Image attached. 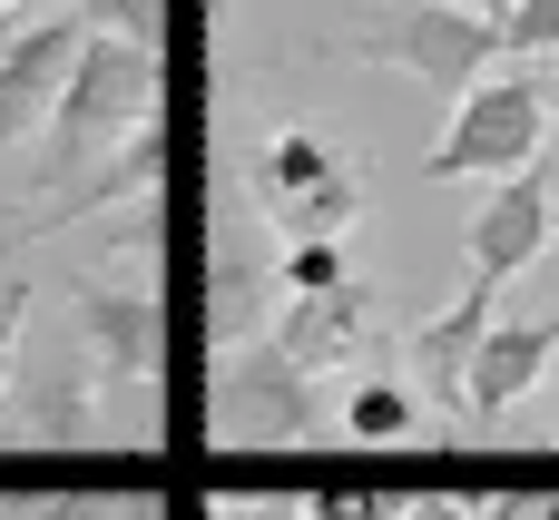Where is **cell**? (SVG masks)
<instances>
[{"label": "cell", "instance_id": "6da1fadb", "mask_svg": "<svg viewBox=\"0 0 559 520\" xmlns=\"http://www.w3.org/2000/svg\"><path fill=\"white\" fill-rule=\"evenodd\" d=\"M167 108V59L157 49H138V39H108V29H88L79 39V69H69V88H59V108H49V187H69L88 157H108L128 128H147Z\"/></svg>", "mask_w": 559, "mask_h": 520}, {"label": "cell", "instance_id": "7a4b0ae2", "mask_svg": "<svg viewBox=\"0 0 559 520\" xmlns=\"http://www.w3.org/2000/svg\"><path fill=\"white\" fill-rule=\"evenodd\" d=\"M344 59H364V69H403V79L462 98L472 79H491V59H501V20L452 10V0H393V10H373V20L344 39Z\"/></svg>", "mask_w": 559, "mask_h": 520}, {"label": "cell", "instance_id": "3957f363", "mask_svg": "<svg viewBox=\"0 0 559 520\" xmlns=\"http://www.w3.org/2000/svg\"><path fill=\"white\" fill-rule=\"evenodd\" d=\"M314 374L275 344V334H255V344H226L216 354V374H206V433L226 442V452H275V442H305L314 433Z\"/></svg>", "mask_w": 559, "mask_h": 520}, {"label": "cell", "instance_id": "277c9868", "mask_svg": "<svg viewBox=\"0 0 559 520\" xmlns=\"http://www.w3.org/2000/svg\"><path fill=\"white\" fill-rule=\"evenodd\" d=\"M540 157H550V98H540V79L501 69V79H472L452 98V128L432 138L423 177L452 187V177H511V167H540Z\"/></svg>", "mask_w": 559, "mask_h": 520}, {"label": "cell", "instance_id": "5b68a950", "mask_svg": "<svg viewBox=\"0 0 559 520\" xmlns=\"http://www.w3.org/2000/svg\"><path fill=\"white\" fill-rule=\"evenodd\" d=\"M108 383H98V364H88V344L59 324V344H29V324H20V364H10V393H0V433L20 442V452H79V442H108V403H98Z\"/></svg>", "mask_w": 559, "mask_h": 520}, {"label": "cell", "instance_id": "8992f818", "mask_svg": "<svg viewBox=\"0 0 559 520\" xmlns=\"http://www.w3.org/2000/svg\"><path fill=\"white\" fill-rule=\"evenodd\" d=\"M69 334L88 344V364H98L108 393H147L157 403V374H167V305H157V285L79 275L69 285Z\"/></svg>", "mask_w": 559, "mask_h": 520}, {"label": "cell", "instance_id": "52a82bcc", "mask_svg": "<svg viewBox=\"0 0 559 520\" xmlns=\"http://www.w3.org/2000/svg\"><path fill=\"white\" fill-rule=\"evenodd\" d=\"M275 305H285V285H275V226L216 216V236H206V334H216V354L255 344L275 324Z\"/></svg>", "mask_w": 559, "mask_h": 520}, {"label": "cell", "instance_id": "ba28073f", "mask_svg": "<svg viewBox=\"0 0 559 520\" xmlns=\"http://www.w3.org/2000/svg\"><path fill=\"white\" fill-rule=\"evenodd\" d=\"M550 167H511V177H491V197L472 206V236H462V256H472V275L481 285H511L540 246H550Z\"/></svg>", "mask_w": 559, "mask_h": 520}, {"label": "cell", "instance_id": "9c48e42d", "mask_svg": "<svg viewBox=\"0 0 559 520\" xmlns=\"http://www.w3.org/2000/svg\"><path fill=\"white\" fill-rule=\"evenodd\" d=\"M265 334H275V344L324 383V374H344V364L373 344V285H364V275H344V285H314V295H285Z\"/></svg>", "mask_w": 559, "mask_h": 520}, {"label": "cell", "instance_id": "30bf717a", "mask_svg": "<svg viewBox=\"0 0 559 520\" xmlns=\"http://www.w3.org/2000/svg\"><path fill=\"white\" fill-rule=\"evenodd\" d=\"M157 177H167V118H147V128H128L108 157H88L69 187H49L59 206H39L20 236H49V226H69V216H108V206H138V197H157Z\"/></svg>", "mask_w": 559, "mask_h": 520}, {"label": "cell", "instance_id": "8fae6325", "mask_svg": "<svg viewBox=\"0 0 559 520\" xmlns=\"http://www.w3.org/2000/svg\"><path fill=\"white\" fill-rule=\"evenodd\" d=\"M79 39H88L79 20H39V29H20L0 49V147H20V138L49 128V108H59L69 69H79Z\"/></svg>", "mask_w": 559, "mask_h": 520}, {"label": "cell", "instance_id": "7c38bea8", "mask_svg": "<svg viewBox=\"0 0 559 520\" xmlns=\"http://www.w3.org/2000/svg\"><path fill=\"white\" fill-rule=\"evenodd\" d=\"M550 354H559V315L491 324V334H481V354H472V374H462V413H472V423H501L511 403H531V393H540Z\"/></svg>", "mask_w": 559, "mask_h": 520}, {"label": "cell", "instance_id": "4fadbf2b", "mask_svg": "<svg viewBox=\"0 0 559 520\" xmlns=\"http://www.w3.org/2000/svg\"><path fill=\"white\" fill-rule=\"evenodd\" d=\"M491 324H501V285H481V275H472L442 315H423V324H413V344H403V354H413V374H423V393H432L442 413H462V374H472V354H481V334H491Z\"/></svg>", "mask_w": 559, "mask_h": 520}, {"label": "cell", "instance_id": "5bb4252c", "mask_svg": "<svg viewBox=\"0 0 559 520\" xmlns=\"http://www.w3.org/2000/svg\"><path fill=\"white\" fill-rule=\"evenodd\" d=\"M344 167V147L324 138V128H275L265 147H255V216H275V206H295L305 187H324Z\"/></svg>", "mask_w": 559, "mask_h": 520}, {"label": "cell", "instance_id": "9a60e30c", "mask_svg": "<svg viewBox=\"0 0 559 520\" xmlns=\"http://www.w3.org/2000/svg\"><path fill=\"white\" fill-rule=\"evenodd\" d=\"M265 226H275V246H295V236H334V246H344V236L364 226V167L344 157L324 187H305V197H295V206H275Z\"/></svg>", "mask_w": 559, "mask_h": 520}, {"label": "cell", "instance_id": "2e32d148", "mask_svg": "<svg viewBox=\"0 0 559 520\" xmlns=\"http://www.w3.org/2000/svg\"><path fill=\"white\" fill-rule=\"evenodd\" d=\"M423 423V403H413V383H393V374H364L354 393H344V433L354 442H403Z\"/></svg>", "mask_w": 559, "mask_h": 520}, {"label": "cell", "instance_id": "e0dca14e", "mask_svg": "<svg viewBox=\"0 0 559 520\" xmlns=\"http://www.w3.org/2000/svg\"><path fill=\"white\" fill-rule=\"evenodd\" d=\"M69 20L79 29H108V39H138V49L167 39V0H69Z\"/></svg>", "mask_w": 559, "mask_h": 520}, {"label": "cell", "instance_id": "ac0fdd59", "mask_svg": "<svg viewBox=\"0 0 559 520\" xmlns=\"http://www.w3.org/2000/svg\"><path fill=\"white\" fill-rule=\"evenodd\" d=\"M305 511L314 520H403V492H383V482H314Z\"/></svg>", "mask_w": 559, "mask_h": 520}, {"label": "cell", "instance_id": "d6986e66", "mask_svg": "<svg viewBox=\"0 0 559 520\" xmlns=\"http://www.w3.org/2000/svg\"><path fill=\"white\" fill-rule=\"evenodd\" d=\"M501 49H511V59L559 49V0H511V10H501Z\"/></svg>", "mask_w": 559, "mask_h": 520}, {"label": "cell", "instance_id": "ffe728a7", "mask_svg": "<svg viewBox=\"0 0 559 520\" xmlns=\"http://www.w3.org/2000/svg\"><path fill=\"white\" fill-rule=\"evenodd\" d=\"M20 520H157V501H29Z\"/></svg>", "mask_w": 559, "mask_h": 520}, {"label": "cell", "instance_id": "44dd1931", "mask_svg": "<svg viewBox=\"0 0 559 520\" xmlns=\"http://www.w3.org/2000/svg\"><path fill=\"white\" fill-rule=\"evenodd\" d=\"M29 285H0V393H10V364H20V324H29Z\"/></svg>", "mask_w": 559, "mask_h": 520}, {"label": "cell", "instance_id": "7402d4cb", "mask_svg": "<svg viewBox=\"0 0 559 520\" xmlns=\"http://www.w3.org/2000/svg\"><path fill=\"white\" fill-rule=\"evenodd\" d=\"M481 520H559V492H491V501H472Z\"/></svg>", "mask_w": 559, "mask_h": 520}, {"label": "cell", "instance_id": "603a6c76", "mask_svg": "<svg viewBox=\"0 0 559 520\" xmlns=\"http://www.w3.org/2000/svg\"><path fill=\"white\" fill-rule=\"evenodd\" d=\"M403 520H481L462 492H403Z\"/></svg>", "mask_w": 559, "mask_h": 520}, {"label": "cell", "instance_id": "cb8c5ba5", "mask_svg": "<svg viewBox=\"0 0 559 520\" xmlns=\"http://www.w3.org/2000/svg\"><path fill=\"white\" fill-rule=\"evenodd\" d=\"M216 520H314L305 501H216Z\"/></svg>", "mask_w": 559, "mask_h": 520}, {"label": "cell", "instance_id": "d4e9b609", "mask_svg": "<svg viewBox=\"0 0 559 520\" xmlns=\"http://www.w3.org/2000/svg\"><path fill=\"white\" fill-rule=\"evenodd\" d=\"M452 10H481V20H501V10H511V0H452Z\"/></svg>", "mask_w": 559, "mask_h": 520}, {"label": "cell", "instance_id": "484cf974", "mask_svg": "<svg viewBox=\"0 0 559 520\" xmlns=\"http://www.w3.org/2000/svg\"><path fill=\"white\" fill-rule=\"evenodd\" d=\"M10 39H20V10H0V49H10Z\"/></svg>", "mask_w": 559, "mask_h": 520}, {"label": "cell", "instance_id": "4316f807", "mask_svg": "<svg viewBox=\"0 0 559 520\" xmlns=\"http://www.w3.org/2000/svg\"><path fill=\"white\" fill-rule=\"evenodd\" d=\"M550 157H559V98H550Z\"/></svg>", "mask_w": 559, "mask_h": 520}, {"label": "cell", "instance_id": "83f0119b", "mask_svg": "<svg viewBox=\"0 0 559 520\" xmlns=\"http://www.w3.org/2000/svg\"><path fill=\"white\" fill-rule=\"evenodd\" d=\"M550 246H559V197H550Z\"/></svg>", "mask_w": 559, "mask_h": 520}, {"label": "cell", "instance_id": "f1b7e54d", "mask_svg": "<svg viewBox=\"0 0 559 520\" xmlns=\"http://www.w3.org/2000/svg\"><path fill=\"white\" fill-rule=\"evenodd\" d=\"M10 246H20V236H0V256H10Z\"/></svg>", "mask_w": 559, "mask_h": 520}, {"label": "cell", "instance_id": "f546056e", "mask_svg": "<svg viewBox=\"0 0 559 520\" xmlns=\"http://www.w3.org/2000/svg\"><path fill=\"white\" fill-rule=\"evenodd\" d=\"M0 10H20V0H0Z\"/></svg>", "mask_w": 559, "mask_h": 520}, {"label": "cell", "instance_id": "4dcf8cb0", "mask_svg": "<svg viewBox=\"0 0 559 520\" xmlns=\"http://www.w3.org/2000/svg\"><path fill=\"white\" fill-rule=\"evenodd\" d=\"M0 520H10V511H0Z\"/></svg>", "mask_w": 559, "mask_h": 520}]
</instances>
